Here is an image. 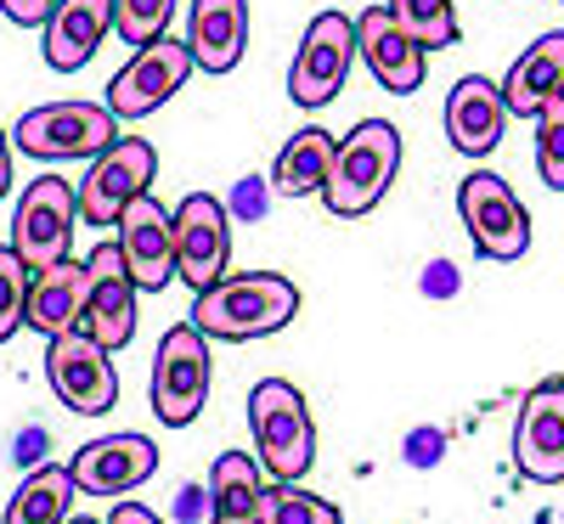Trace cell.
<instances>
[{
	"label": "cell",
	"mask_w": 564,
	"mask_h": 524,
	"mask_svg": "<svg viewBox=\"0 0 564 524\" xmlns=\"http://www.w3.org/2000/svg\"><path fill=\"white\" fill-rule=\"evenodd\" d=\"M68 524H97V518H68ZM102 524H108V518H102Z\"/></svg>",
	"instance_id": "obj_35"
},
{
	"label": "cell",
	"mask_w": 564,
	"mask_h": 524,
	"mask_svg": "<svg viewBox=\"0 0 564 524\" xmlns=\"http://www.w3.org/2000/svg\"><path fill=\"white\" fill-rule=\"evenodd\" d=\"M113 34V0H57L52 23H45V63L57 74L85 68Z\"/></svg>",
	"instance_id": "obj_19"
},
{
	"label": "cell",
	"mask_w": 564,
	"mask_h": 524,
	"mask_svg": "<svg viewBox=\"0 0 564 524\" xmlns=\"http://www.w3.org/2000/svg\"><path fill=\"white\" fill-rule=\"evenodd\" d=\"M193 68H198L193 45L175 40V34H164L153 45H135V57L108 79V108L119 113V124L124 119H148V113H159L175 90L186 85V74H193Z\"/></svg>",
	"instance_id": "obj_10"
},
{
	"label": "cell",
	"mask_w": 564,
	"mask_h": 524,
	"mask_svg": "<svg viewBox=\"0 0 564 524\" xmlns=\"http://www.w3.org/2000/svg\"><path fill=\"white\" fill-rule=\"evenodd\" d=\"M350 57H356V23L345 12H316L289 68V97L300 108H327L350 79Z\"/></svg>",
	"instance_id": "obj_11"
},
{
	"label": "cell",
	"mask_w": 564,
	"mask_h": 524,
	"mask_svg": "<svg viewBox=\"0 0 564 524\" xmlns=\"http://www.w3.org/2000/svg\"><path fill=\"white\" fill-rule=\"evenodd\" d=\"M435 451H441V435H435V428H423V435H412V446H406V462L430 468V462H435Z\"/></svg>",
	"instance_id": "obj_33"
},
{
	"label": "cell",
	"mask_w": 564,
	"mask_h": 524,
	"mask_svg": "<svg viewBox=\"0 0 564 524\" xmlns=\"http://www.w3.org/2000/svg\"><path fill=\"white\" fill-rule=\"evenodd\" d=\"M231 265V215L209 193H186L175 204V271L193 294L215 288Z\"/></svg>",
	"instance_id": "obj_12"
},
{
	"label": "cell",
	"mask_w": 564,
	"mask_h": 524,
	"mask_svg": "<svg viewBox=\"0 0 564 524\" xmlns=\"http://www.w3.org/2000/svg\"><path fill=\"white\" fill-rule=\"evenodd\" d=\"M108 356L113 350L97 345L85 327L45 339V384H52V395L74 417H102V412L119 406V372H113Z\"/></svg>",
	"instance_id": "obj_7"
},
{
	"label": "cell",
	"mask_w": 564,
	"mask_h": 524,
	"mask_svg": "<svg viewBox=\"0 0 564 524\" xmlns=\"http://www.w3.org/2000/svg\"><path fill=\"white\" fill-rule=\"evenodd\" d=\"M159 175V148L141 135H119L108 153L90 159V175L79 181V220L85 226H119V215L148 193Z\"/></svg>",
	"instance_id": "obj_8"
},
{
	"label": "cell",
	"mask_w": 564,
	"mask_h": 524,
	"mask_svg": "<svg viewBox=\"0 0 564 524\" xmlns=\"http://www.w3.org/2000/svg\"><path fill=\"white\" fill-rule=\"evenodd\" d=\"M85 294H90V265L63 260L52 271H40L29 288V327L45 332V339L85 327Z\"/></svg>",
	"instance_id": "obj_21"
},
{
	"label": "cell",
	"mask_w": 564,
	"mask_h": 524,
	"mask_svg": "<svg viewBox=\"0 0 564 524\" xmlns=\"http://www.w3.org/2000/svg\"><path fill=\"white\" fill-rule=\"evenodd\" d=\"M300 316V288L276 271H238L193 299V321L220 345H249L265 332H282Z\"/></svg>",
	"instance_id": "obj_1"
},
{
	"label": "cell",
	"mask_w": 564,
	"mask_h": 524,
	"mask_svg": "<svg viewBox=\"0 0 564 524\" xmlns=\"http://www.w3.org/2000/svg\"><path fill=\"white\" fill-rule=\"evenodd\" d=\"M513 468L531 485H564V378L536 384L513 417Z\"/></svg>",
	"instance_id": "obj_13"
},
{
	"label": "cell",
	"mask_w": 564,
	"mask_h": 524,
	"mask_svg": "<svg viewBox=\"0 0 564 524\" xmlns=\"http://www.w3.org/2000/svg\"><path fill=\"white\" fill-rule=\"evenodd\" d=\"M334 153H339V141L327 135V130H316V124H305L300 135H289V148H282L276 164H271L276 193H282V198H311V193H322L327 175H334Z\"/></svg>",
	"instance_id": "obj_23"
},
{
	"label": "cell",
	"mask_w": 564,
	"mask_h": 524,
	"mask_svg": "<svg viewBox=\"0 0 564 524\" xmlns=\"http://www.w3.org/2000/svg\"><path fill=\"white\" fill-rule=\"evenodd\" d=\"M18 148L29 159H97L119 141V113L108 102H40L18 119Z\"/></svg>",
	"instance_id": "obj_4"
},
{
	"label": "cell",
	"mask_w": 564,
	"mask_h": 524,
	"mask_svg": "<svg viewBox=\"0 0 564 524\" xmlns=\"http://www.w3.org/2000/svg\"><path fill=\"white\" fill-rule=\"evenodd\" d=\"M249 428H254V451L271 468V480H305L316 462V423L305 395L289 378H260L249 395Z\"/></svg>",
	"instance_id": "obj_3"
},
{
	"label": "cell",
	"mask_w": 564,
	"mask_h": 524,
	"mask_svg": "<svg viewBox=\"0 0 564 524\" xmlns=\"http://www.w3.org/2000/svg\"><path fill=\"white\" fill-rule=\"evenodd\" d=\"M356 57L372 68V79H379L390 97H412V90H423V74H430V52L390 18V7H367L356 18Z\"/></svg>",
	"instance_id": "obj_16"
},
{
	"label": "cell",
	"mask_w": 564,
	"mask_h": 524,
	"mask_svg": "<svg viewBox=\"0 0 564 524\" xmlns=\"http://www.w3.org/2000/svg\"><path fill=\"white\" fill-rule=\"evenodd\" d=\"M74 468H57V462H40L29 468V480L18 485L12 507H7V524H68L74 518Z\"/></svg>",
	"instance_id": "obj_25"
},
{
	"label": "cell",
	"mask_w": 564,
	"mask_h": 524,
	"mask_svg": "<svg viewBox=\"0 0 564 524\" xmlns=\"http://www.w3.org/2000/svg\"><path fill=\"white\" fill-rule=\"evenodd\" d=\"M29 288H34V271L7 243L0 249V345H7L18 327H29Z\"/></svg>",
	"instance_id": "obj_28"
},
{
	"label": "cell",
	"mask_w": 564,
	"mask_h": 524,
	"mask_svg": "<svg viewBox=\"0 0 564 524\" xmlns=\"http://www.w3.org/2000/svg\"><path fill=\"white\" fill-rule=\"evenodd\" d=\"M384 7L423 45V52H446V45H457V12H452V0H384Z\"/></svg>",
	"instance_id": "obj_26"
},
{
	"label": "cell",
	"mask_w": 564,
	"mask_h": 524,
	"mask_svg": "<svg viewBox=\"0 0 564 524\" xmlns=\"http://www.w3.org/2000/svg\"><path fill=\"white\" fill-rule=\"evenodd\" d=\"M502 130H508L502 85L486 79V74H463L452 85V97H446V135H452V148L468 153V159H486V153H497Z\"/></svg>",
	"instance_id": "obj_18"
},
{
	"label": "cell",
	"mask_w": 564,
	"mask_h": 524,
	"mask_svg": "<svg viewBox=\"0 0 564 524\" xmlns=\"http://www.w3.org/2000/svg\"><path fill=\"white\" fill-rule=\"evenodd\" d=\"M502 97H508V113H525V119H536L553 97H564V29L542 34L525 57H513Z\"/></svg>",
	"instance_id": "obj_22"
},
{
	"label": "cell",
	"mask_w": 564,
	"mask_h": 524,
	"mask_svg": "<svg viewBox=\"0 0 564 524\" xmlns=\"http://www.w3.org/2000/svg\"><path fill=\"white\" fill-rule=\"evenodd\" d=\"M74 226H79V186L63 175H40L23 186L18 215H12V249L23 254V265L40 276L68 260L74 249Z\"/></svg>",
	"instance_id": "obj_5"
},
{
	"label": "cell",
	"mask_w": 564,
	"mask_h": 524,
	"mask_svg": "<svg viewBox=\"0 0 564 524\" xmlns=\"http://www.w3.org/2000/svg\"><path fill=\"white\" fill-rule=\"evenodd\" d=\"M209 384H215L209 332L198 321L170 327L164 339H159V356H153V412H159V423L186 428V423L204 412Z\"/></svg>",
	"instance_id": "obj_6"
},
{
	"label": "cell",
	"mask_w": 564,
	"mask_h": 524,
	"mask_svg": "<svg viewBox=\"0 0 564 524\" xmlns=\"http://www.w3.org/2000/svg\"><path fill=\"white\" fill-rule=\"evenodd\" d=\"M74 468V485L90 496H130L135 485H148L159 473V446L148 435H102L79 446Z\"/></svg>",
	"instance_id": "obj_17"
},
{
	"label": "cell",
	"mask_w": 564,
	"mask_h": 524,
	"mask_svg": "<svg viewBox=\"0 0 564 524\" xmlns=\"http://www.w3.org/2000/svg\"><path fill=\"white\" fill-rule=\"evenodd\" d=\"M108 524H164L148 502H130V496H119V507L108 513Z\"/></svg>",
	"instance_id": "obj_32"
},
{
	"label": "cell",
	"mask_w": 564,
	"mask_h": 524,
	"mask_svg": "<svg viewBox=\"0 0 564 524\" xmlns=\"http://www.w3.org/2000/svg\"><path fill=\"white\" fill-rule=\"evenodd\" d=\"M186 45H193L204 74H231L249 45V0H193Z\"/></svg>",
	"instance_id": "obj_20"
},
{
	"label": "cell",
	"mask_w": 564,
	"mask_h": 524,
	"mask_svg": "<svg viewBox=\"0 0 564 524\" xmlns=\"http://www.w3.org/2000/svg\"><path fill=\"white\" fill-rule=\"evenodd\" d=\"M0 12H7L18 29H45L57 12V0H0Z\"/></svg>",
	"instance_id": "obj_31"
},
{
	"label": "cell",
	"mask_w": 564,
	"mask_h": 524,
	"mask_svg": "<svg viewBox=\"0 0 564 524\" xmlns=\"http://www.w3.org/2000/svg\"><path fill=\"white\" fill-rule=\"evenodd\" d=\"M260 468L249 451H220L209 473V524H260Z\"/></svg>",
	"instance_id": "obj_24"
},
{
	"label": "cell",
	"mask_w": 564,
	"mask_h": 524,
	"mask_svg": "<svg viewBox=\"0 0 564 524\" xmlns=\"http://www.w3.org/2000/svg\"><path fill=\"white\" fill-rule=\"evenodd\" d=\"M12 193V141H7V130H0V198Z\"/></svg>",
	"instance_id": "obj_34"
},
{
	"label": "cell",
	"mask_w": 564,
	"mask_h": 524,
	"mask_svg": "<svg viewBox=\"0 0 564 524\" xmlns=\"http://www.w3.org/2000/svg\"><path fill=\"white\" fill-rule=\"evenodd\" d=\"M119 249H124V265L141 294H159V288H170V276H181L175 271V215L153 193H141L119 215Z\"/></svg>",
	"instance_id": "obj_15"
},
{
	"label": "cell",
	"mask_w": 564,
	"mask_h": 524,
	"mask_svg": "<svg viewBox=\"0 0 564 524\" xmlns=\"http://www.w3.org/2000/svg\"><path fill=\"white\" fill-rule=\"evenodd\" d=\"M260 524H345V513L334 502L300 491L294 480H276L260 491Z\"/></svg>",
	"instance_id": "obj_27"
},
{
	"label": "cell",
	"mask_w": 564,
	"mask_h": 524,
	"mask_svg": "<svg viewBox=\"0 0 564 524\" xmlns=\"http://www.w3.org/2000/svg\"><path fill=\"white\" fill-rule=\"evenodd\" d=\"M401 175V130L384 119H361L334 153V175L322 186V204L339 220H356L367 209H379L390 181Z\"/></svg>",
	"instance_id": "obj_2"
},
{
	"label": "cell",
	"mask_w": 564,
	"mask_h": 524,
	"mask_svg": "<svg viewBox=\"0 0 564 524\" xmlns=\"http://www.w3.org/2000/svg\"><path fill=\"white\" fill-rule=\"evenodd\" d=\"M457 215L468 226V237H475V249L486 260H520L531 249V215L525 204L513 198V186L491 170H475V175H463L457 186Z\"/></svg>",
	"instance_id": "obj_9"
},
{
	"label": "cell",
	"mask_w": 564,
	"mask_h": 524,
	"mask_svg": "<svg viewBox=\"0 0 564 524\" xmlns=\"http://www.w3.org/2000/svg\"><path fill=\"white\" fill-rule=\"evenodd\" d=\"M90 294H85V332L108 350H124L135 339V276L124 265V249L119 237L113 243H97L90 249Z\"/></svg>",
	"instance_id": "obj_14"
},
{
	"label": "cell",
	"mask_w": 564,
	"mask_h": 524,
	"mask_svg": "<svg viewBox=\"0 0 564 524\" xmlns=\"http://www.w3.org/2000/svg\"><path fill=\"white\" fill-rule=\"evenodd\" d=\"M175 0H113V34L124 45H153L170 34Z\"/></svg>",
	"instance_id": "obj_29"
},
{
	"label": "cell",
	"mask_w": 564,
	"mask_h": 524,
	"mask_svg": "<svg viewBox=\"0 0 564 524\" xmlns=\"http://www.w3.org/2000/svg\"><path fill=\"white\" fill-rule=\"evenodd\" d=\"M536 175L553 193H564V97H553L536 113Z\"/></svg>",
	"instance_id": "obj_30"
}]
</instances>
